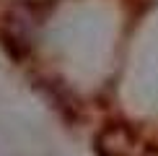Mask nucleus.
I'll use <instances>...</instances> for the list:
<instances>
[{"mask_svg": "<svg viewBox=\"0 0 158 156\" xmlns=\"http://www.w3.org/2000/svg\"><path fill=\"white\" fill-rule=\"evenodd\" d=\"M96 151L101 156H135L140 151V141L124 125H109L98 133Z\"/></svg>", "mask_w": 158, "mask_h": 156, "instance_id": "nucleus-1", "label": "nucleus"}]
</instances>
